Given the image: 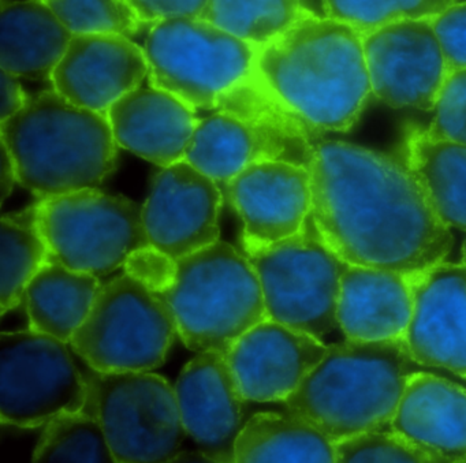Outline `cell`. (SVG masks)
<instances>
[{
    "mask_svg": "<svg viewBox=\"0 0 466 463\" xmlns=\"http://www.w3.org/2000/svg\"><path fill=\"white\" fill-rule=\"evenodd\" d=\"M310 215L349 264L419 274L446 260L450 228L408 163L337 140L312 141Z\"/></svg>",
    "mask_w": 466,
    "mask_h": 463,
    "instance_id": "1",
    "label": "cell"
},
{
    "mask_svg": "<svg viewBox=\"0 0 466 463\" xmlns=\"http://www.w3.org/2000/svg\"><path fill=\"white\" fill-rule=\"evenodd\" d=\"M124 268L167 305L189 350L226 354L267 318L255 268L220 239L179 258L149 245L133 253Z\"/></svg>",
    "mask_w": 466,
    "mask_h": 463,
    "instance_id": "2",
    "label": "cell"
},
{
    "mask_svg": "<svg viewBox=\"0 0 466 463\" xmlns=\"http://www.w3.org/2000/svg\"><path fill=\"white\" fill-rule=\"evenodd\" d=\"M256 67L282 102L315 129L348 130L372 94L362 35L310 10L258 48Z\"/></svg>",
    "mask_w": 466,
    "mask_h": 463,
    "instance_id": "3",
    "label": "cell"
},
{
    "mask_svg": "<svg viewBox=\"0 0 466 463\" xmlns=\"http://www.w3.org/2000/svg\"><path fill=\"white\" fill-rule=\"evenodd\" d=\"M428 369L411 357L403 337L345 339L329 346L283 402L335 443L389 424L409 380Z\"/></svg>",
    "mask_w": 466,
    "mask_h": 463,
    "instance_id": "4",
    "label": "cell"
},
{
    "mask_svg": "<svg viewBox=\"0 0 466 463\" xmlns=\"http://www.w3.org/2000/svg\"><path fill=\"white\" fill-rule=\"evenodd\" d=\"M0 143L15 160L18 184L40 198L97 189L116 168L118 146L107 114L54 89L0 121Z\"/></svg>",
    "mask_w": 466,
    "mask_h": 463,
    "instance_id": "5",
    "label": "cell"
},
{
    "mask_svg": "<svg viewBox=\"0 0 466 463\" xmlns=\"http://www.w3.org/2000/svg\"><path fill=\"white\" fill-rule=\"evenodd\" d=\"M260 280L267 318L323 342L339 331L337 310L343 261L308 216L299 234L244 250Z\"/></svg>",
    "mask_w": 466,
    "mask_h": 463,
    "instance_id": "6",
    "label": "cell"
},
{
    "mask_svg": "<svg viewBox=\"0 0 466 463\" xmlns=\"http://www.w3.org/2000/svg\"><path fill=\"white\" fill-rule=\"evenodd\" d=\"M143 48L149 86L195 111L215 110L220 96L252 72L258 58V48L201 17L154 24Z\"/></svg>",
    "mask_w": 466,
    "mask_h": 463,
    "instance_id": "7",
    "label": "cell"
},
{
    "mask_svg": "<svg viewBox=\"0 0 466 463\" xmlns=\"http://www.w3.org/2000/svg\"><path fill=\"white\" fill-rule=\"evenodd\" d=\"M176 335L167 305L125 272L100 286L88 317L69 345L100 372L154 370L166 361Z\"/></svg>",
    "mask_w": 466,
    "mask_h": 463,
    "instance_id": "8",
    "label": "cell"
},
{
    "mask_svg": "<svg viewBox=\"0 0 466 463\" xmlns=\"http://www.w3.org/2000/svg\"><path fill=\"white\" fill-rule=\"evenodd\" d=\"M86 405L105 429L116 462H173L187 435L176 387L151 370L86 373Z\"/></svg>",
    "mask_w": 466,
    "mask_h": 463,
    "instance_id": "9",
    "label": "cell"
},
{
    "mask_svg": "<svg viewBox=\"0 0 466 463\" xmlns=\"http://www.w3.org/2000/svg\"><path fill=\"white\" fill-rule=\"evenodd\" d=\"M37 208L50 258L76 271L106 277L149 247L143 206L124 196L84 189L40 198Z\"/></svg>",
    "mask_w": 466,
    "mask_h": 463,
    "instance_id": "10",
    "label": "cell"
},
{
    "mask_svg": "<svg viewBox=\"0 0 466 463\" xmlns=\"http://www.w3.org/2000/svg\"><path fill=\"white\" fill-rule=\"evenodd\" d=\"M69 343L35 329L0 335V421L17 428L46 427L86 406L88 387Z\"/></svg>",
    "mask_w": 466,
    "mask_h": 463,
    "instance_id": "11",
    "label": "cell"
},
{
    "mask_svg": "<svg viewBox=\"0 0 466 463\" xmlns=\"http://www.w3.org/2000/svg\"><path fill=\"white\" fill-rule=\"evenodd\" d=\"M370 89L392 108L432 111L449 70L432 18L403 20L362 35Z\"/></svg>",
    "mask_w": 466,
    "mask_h": 463,
    "instance_id": "12",
    "label": "cell"
},
{
    "mask_svg": "<svg viewBox=\"0 0 466 463\" xmlns=\"http://www.w3.org/2000/svg\"><path fill=\"white\" fill-rule=\"evenodd\" d=\"M219 184L187 159L163 167L143 206L149 245L173 258L220 239Z\"/></svg>",
    "mask_w": 466,
    "mask_h": 463,
    "instance_id": "13",
    "label": "cell"
},
{
    "mask_svg": "<svg viewBox=\"0 0 466 463\" xmlns=\"http://www.w3.org/2000/svg\"><path fill=\"white\" fill-rule=\"evenodd\" d=\"M228 201L244 223V250L296 236L312 206L310 174L294 163H256L226 182Z\"/></svg>",
    "mask_w": 466,
    "mask_h": 463,
    "instance_id": "14",
    "label": "cell"
},
{
    "mask_svg": "<svg viewBox=\"0 0 466 463\" xmlns=\"http://www.w3.org/2000/svg\"><path fill=\"white\" fill-rule=\"evenodd\" d=\"M182 424L209 462H236L245 399L228 357L203 351L182 369L176 384Z\"/></svg>",
    "mask_w": 466,
    "mask_h": 463,
    "instance_id": "15",
    "label": "cell"
},
{
    "mask_svg": "<svg viewBox=\"0 0 466 463\" xmlns=\"http://www.w3.org/2000/svg\"><path fill=\"white\" fill-rule=\"evenodd\" d=\"M403 339L422 367L466 378V264L444 260L417 275Z\"/></svg>",
    "mask_w": 466,
    "mask_h": 463,
    "instance_id": "16",
    "label": "cell"
},
{
    "mask_svg": "<svg viewBox=\"0 0 466 463\" xmlns=\"http://www.w3.org/2000/svg\"><path fill=\"white\" fill-rule=\"evenodd\" d=\"M148 77L144 48L114 34L75 35L51 73L53 89L80 107L108 108Z\"/></svg>",
    "mask_w": 466,
    "mask_h": 463,
    "instance_id": "17",
    "label": "cell"
},
{
    "mask_svg": "<svg viewBox=\"0 0 466 463\" xmlns=\"http://www.w3.org/2000/svg\"><path fill=\"white\" fill-rule=\"evenodd\" d=\"M327 348L305 332L266 318L245 332L226 357L245 399L283 402L326 356Z\"/></svg>",
    "mask_w": 466,
    "mask_h": 463,
    "instance_id": "18",
    "label": "cell"
},
{
    "mask_svg": "<svg viewBox=\"0 0 466 463\" xmlns=\"http://www.w3.org/2000/svg\"><path fill=\"white\" fill-rule=\"evenodd\" d=\"M310 148L307 136L218 111L198 122L185 159L226 184L256 163L279 160L307 167Z\"/></svg>",
    "mask_w": 466,
    "mask_h": 463,
    "instance_id": "19",
    "label": "cell"
},
{
    "mask_svg": "<svg viewBox=\"0 0 466 463\" xmlns=\"http://www.w3.org/2000/svg\"><path fill=\"white\" fill-rule=\"evenodd\" d=\"M419 274L346 263L337 310L343 337L351 340L405 337L413 313L414 283Z\"/></svg>",
    "mask_w": 466,
    "mask_h": 463,
    "instance_id": "20",
    "label": "cell"
},
{
    "mask_svg": "<svg viewBox=\"0 0 466 463\" xmlns=\"http://www.w3.org/2000/svg\"><path fill=\"white\" fill-rule=\"evenodd\" d=\"M106 114L118 146L162 168L185 159L200 122L193 108L154 86L133 89Z\"/></svg>",
    "mask_w": 466,
    "mask_h": 463,
    "instance_id": "21",
    "label": "cell"
},
{
    "mask_svg": "<svg viewBox=\"0 0 466 463\" xmlns=\"http://www.w3.org/2000/svg\"><path fill=\"white\" fill-rule=\"evenodd\" d=\"M389 425L438 463L466 462V387L438 373H417Z\"/></svg>",
    "mask_w": 466,
    "mask_h": 463,
    "instance_id": "22",
    "label": "cell"
},
{
    "mask_svg": "<svg viewBox=\"0 0 466 463\" xmlns=\"http://www.w3.org/2000/svg\"><path fill=\"white\" fill-rule=\"evenodd\" d=\"M0 28V67L20 78H50L75 36L43 0H2Z\"/></svg>",
    "mask_w": 466,
    "mask_h": 463,
    "instance_id": "23",
    "label": "cell"
},
{
    "mask_svg": "<svg viewBox=\"0 0 466 463\" xmlns=\"http://www.w3.org/2000/svg\"><path fill=\"white\" fill-rule=\"evenodd\" d=\"M99 277L50 260L24 291L29 328L70 343L99 293Z\"/></svg>",
    "mask_w": 466,
    "mask_h": 463,
    "instance_id": "24",
    "label": "cell"
},
{
    "mask_svg": "<svg viewBox=\"0 0 466 463\" xmlns=\"http://www.w3.org/2000/svg\"><path fill=\"white\" fill-rule=\"evenodd\" d=\"M406 163L419 179L439 219L466 231V146L411 130Z\"/></svg>",
    "mask_w": 466,
    "mask_h": 463,
    "instance_id": "25",
    "label": "cell"
},
{
    "mask_svg": "<svg viewBox=\"0 0 466 463\" xmlns=\"http://www.w3.org/2000/svg\"><path fill=\"white\" fill-rule=\"evenodd\" d=\"M236 462L334 463V441L288 410L258 413L248 419L236 444Z\"/></svg>",
    "mask_w": 466,
    "mask_h": 463,
    "instance_id": "26",
    "label": "cell"
},
{
    "mask_svg": "<svg viewBox=\"0 0 466 463\" xmlns=\"http://www.w3.org/2000/svg\"><path fill=\"white\" fill-rule=\"evenodd\" d=\"M50 260V249L39 225L37 203L4 215L0 227V310L23 302L24 291L35 275Z\"/></svg>",
    "mask_w": 466,
    "mask_h": 463,
    "instance_id": "27",
    "label": "cell"
},
{
    "mask_svg": "<svg viewBox=\"0 0 466 463\" xmlns=\"http://www.w3.org/2000/svg\"><path fill=\"white\" fill-rule=\"evenodd\" d=\"M307 12L301 0H208L200 17L258 50Z\"/></svg>",
    "mask_w": 466,
    "mask_h": 463,
    "instance_id": "28",
    "label": "cell"
},
{
    "mask_svg": "<svg viewBox=\"0 0 466 463\" xmlns=\"http://www.w3.org/2000/svg\"><path fill=\"white\" fill-rule=\"evenodd\" d=\"M36 463L116 462L105 429L91 406L51 419L35 448Z\"/></svg>",
    "mask_w": 466,
    "mask_h": 463,
    "instance_id": "29",
    "label": "cell"
},
{
    "mask_svg": "<svg viewBox=\"0 0 466 463\" xmlns=\"http://www.w3.org/2000/svg\"><path fill=\"white\" fill-rule=\"evenodd\" d=\"M457 0H324L327 17L361 35L403 20L435 18Z\"/></svg>",
    "mask_w": 466,
    "mask_h": 463,
    "instance_id": "30",
    "label": "cell"
},
{
    "mask_svg": "<svg viewBox=\"0 0 466 463\" xmlns=\"http://www.w3.org/2000/svg\"><path fill=\"white\" fill-rule=\"evenodd\" d=\"M73 35L114 34L130 37L143 24L127 0H43Z\"/></svg>",
    "mask_w": 466,
    "mask_h": 463,
    "instance_id": "31",
    "label": "cell"
},
{
    "mask_svg": "<svg viewBox=\"0 0 466 463\" xmlns=\"http://www.w3.org/2000/svg\"><path fill=\"white\" fill-rule=\"evenodd\" d=\"M334 446L339 463H436L432 455L392 430L389 424L335 441Z\"/></svg>",
    "mask_w": 466,
    "mask_h": 463,
    "instance_id": "32",
    "label": "cell"
},
{
    "mask_svg": "<svg viewBox=\"0 0 466 463\" xmlns=\"http://www.w3.org/2000/svg\"><path fill=\"white\" fill-rule=\"evenodd\" d=\"M432 111V124L425 132L466 146V69L449 72Z\"/></svg>",
    "mask_w": 466,
    "mask_h": 463,
    "instance_id": "33",
    "label": "cell"
},
{
    "mask_svg": "<svg viewBox=\"0 0 466 463\" xmlns=\"http://www.w3.org/2000/svg\"><path fill=\"white\" fill-rule=\"evenodd\" d=\"M447 70L466 69V2H455L432 18Z\"/></svg>",
    "mask_w": 466,
    "mask_h": 463,
    "instance_id": "34",
    "label": "cell"
},
{
    "mask_svg": "<svg viewBox=\"0 0 466 463\" xmlns=\"http://www.w3.org/2000/svg\"><path fill=\"white\" fill-rule=\"evenodd\" d=\"M143 25L178 17H200L208 0H127Z\"/></svg>",
    "mask_w": 466,
    "mask_h": 463,
    "instance_id": "35",
    "label": "cell"
},
{
    "mask_svg": "<svg viewBox=\"0 0 466 463\" xmlns=\"http://www.w3.org/2000/svg\"><path fill=\"white\" fill-rule=\"evenodd\" d=\"M26 96L20 77L12 73L4 72L0 75V121L10 118L25 106Z\"/></svg>",
    "mask_w": 466,
    "mask_h": 463,
    "instance_id": "36",
    "label": "cell"
},
{
    "mask_svg": "<svg viewBox=\"0 0 466 463\" xmlns=\"http://www.w3.org/2000/svg\"><path fill=\"white\" fill-rule=\"evenodd\" d=\"M2 144V143H0ZM17 181V170H15V160L10 155L9 149L2 144V168H0V189H2V203L6 201L13 186Z\"/></svg>",
    "mask_w": 466,
    "mask_h": 463,
    "instance_id": "37",
    "label": "cell"
},
{
    "mask_svg": "<svg viewBox=\"0 0 466 463\" xmlns=\"http://www.w3.org/2000/svg\"><path fill=\"white\" fill-rule=\"evenodd\" d=\"M462 257H463L462 263L466 264V239H465V242H463Z\"/></svg>",
    "mask_w": 466,
    "mask_h": 463,
    "instance_id": "38",
    "label": "cell"
}]
</instances>
